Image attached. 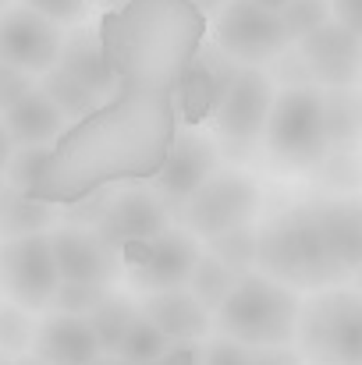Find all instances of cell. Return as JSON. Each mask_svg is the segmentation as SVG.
<instances>
[{"mask_svg": "<svg viewBox=\"0 0 362 365\" xmlns=\"http://www.w3.org/2000/svg\"><path fill=\"white\" fill-rule=\"evenodd\" d=\"M114 89L50 142L29 192L43 206H75L114 185H146L178 135L174 93L206 46L210 18L192 0H121L96 25Z\"/></svg>", "mask_w": 362, "mask_h": 365, "instance_id": "6da1fadb", "label": "cell"}, {"mask_svg": "<svg viewBox=\"0 0 362 365\" xmlns=\"http://www.w3.org/2000/svg\"><path fill=\"white\" fill-rule=\"evenodd\" d=\"M256 269L291 291H320L345 280L320 238L309 202L284 206L256 227Z\"/></svg>", "mask_w": 362, "mask_h": 365, "instance_id": "7a4b0ae2", "label": "cell"}, {"mask_svg": "<svg viewBox=\"0 0 362 365\" xmlns=\"http://www.w3.org/2000/svg\"><path fill=\"white\" fill-rule=\"evenodd\" d=\"M298 291L248 269L213 309V330L245 348H281L295 341Z\"/></svg>", "mask_w": 362, "mask_h": 365, "instance_id": "3957f363", "label": "cell"}, {"mask_svg": "<svg viewBox=\"0 0 362 365\" xmlns=\"http://www.w3.org/2000/svg\"><path fill=\"white\" fill-rule=\"evenodd\" d=\"M295 351L313 365H362V309L356 287H320L298 302Z\"/></svg>", "mask_w": 362, "mask_h": 365, "instance_id": "277c9868", "label": "cell"}, {"mask_svg": "<svg viewBox=\"0 0 362 365\" xmlns=\"http://www.w3.org/2000/svg\"><path fill=\"white\" fill-rule=\"evenodd\" d=\"M259 138L266 142L273 167L313 170L331 153L323 131V89L313 82H295L277 89Z\"/></svg>", "mask_w": 362, "mask_h": 365, "instance_id": "5b68a950", "label": "cell"}, {"mask_svg": "<svg viewBox=\"0 0 362 365\" xmlns=\"http://www.w3.org/2000/svg\"><path fill=\"white\" fill-rule=\"evenodd\" d=\"M263 210V188L252 174L235 167H217L181 206H178V227L196 235L199 242L224 235L241 224H256Z\"/></svg>", "mask_w": 362, "mask_h": 365, "instance_id": "8992f818", "label": "cell"}, {"mask_svg": "<svg viewBox=\"0 0 362 365\" xmlns=\"http://www.w3.org/2000/svg\"><path fill=\"white\" fill-rule=\"evenodd\" d=\"M203 242L196 235H188L185 227H167L153 238L142 242H128L118 248V266L121 273H128L131 287L149 294V291H171V287H185L196 259H199Z\"/></svg>", "mask_w": 362, "mask_h": 365, "instance_id": "52a82bcc", "label": "cell"}, {"mask_svg": "<svg viewBox=\"0 0 362 365\" xmlns=\"http://www.w3.org/2000/svg\"><path fill=\"white\" fill-rule=\"evenodd\" d=\"M213 46L241 68H259L288 46V36L277 11L252 0H224L213 14Z\"/></svg>", "mask_w": 362, "mask_h": 365, "instance_id": "ba28073f", "label": "cell"}, {"mask_svg": "<svg viewBox=\"0 0 362 365\" xmlns=\"http://www.w3.org/2000/svg\"><path fill=\"white\" fill-rule=\"evenodd\" d=\"M57 266L46 231L36 235H18V238H0V291L7 302L43 312L50 309V298L57 291Z\"/></svg>", "mask_w": 362, "mask_h": 365, "instance_id": "9c48e42d", "label": "cell"}, {"mask_svg": "<svg viewBox=\"0 0 362 365\" xmlns=\"http://www.w3.org/2000/svg\"><path fill=\"white\" fill-rule=\"evenodd\" d=\"M295 53L306 82L320 89H338V86H356L362 68V32H352L338 18H327L302 39L288 43Z\"/></svg>", "mask_w": 362, "mask_h": 365, "instance_id": "30bf717a", "label": "cell"}, {"mask_svg": "<svg viewBox=\"0 0 362 365\" xmlns=\"http://www.w3.org/2000/svg\"><path fill=\"white\" fill-rule=\"evenodd\" d=\"M273 78L263 71V68H235V75L228 78L210 121L217 128L221 142L228 145H238L248 149L259 135H263V124L270 114V103H273Z\"/></svg>", "mask_w": 362, "mask_h": 365, "instance_id": "8fae6325", "label": "cell"}, {"mask_svg": "<svg viewBox=\"0 0 362 365\" xmlns=\"http://www.w3.org/2000/svg\"><path fill=\"white\" fill-rule=\"evenodd\" d=\"M64 43V29L25 4H11L0 11V64L18 68L32 78L57 64Z\"/></svg>", "mask_w": 362, "mask_h": 365, "instance_id": "7c38bea8", "label": "cell"}, {"mask_svg": "<svg viewBox=\"0 0 362 365\" xmlns=\"http://www.w3.org/2000/svg\"><path fill=\"white\" fill-rule=\"evenodd\" d=\"M171 224H174V213L167 210V202L149 185H131V188L107 195L93 231L104 238V245H111L118 252L121 245L153 238V235L167 231Z\"/></svg>", "mask_w": 362, "mask_h": 365, "instance_id": "4fadbf2b", "label": "cell"}, {"mask_svg": "<svg viewBox=\"0 0 362 365\" xmlns=\"http://www.w3.org/2000/svg\"><path fill=\"white\" fill-rule=\"evenodd\" d=\"M217 167H221V145H217L210 135L196 131V128H188V131L178 128L164 167H160L156 178L146 181V185L167 202L171 213H178V206H181Z\"/></svg>", "mask_w": 362, "mask_h": 365, "instance_id": "5bb4252c", "label": "cell"}, {"mask_svg": "<svg viewBox=\"0 0 362 365\" xmlns=\"http://www.w3.org/2000/svg\"><path fill=\"white\" fill-rule=\"evenodd\" d=\"M50 252H54V266L61 280H82V284H114L121 273L118 252L93 227L82 224H61L54 231H46Z\"/></svg>", "mask_w": 362, "mask_h": 365, "instance_id": "9a60e30c", "label": "cell"}, {"mask_svg": "<svg viewBox=\"0 0 362 365\" xmlns=\"http://www.w3.org/2000/svg\"><path fill=\"white\" fill-rule=\"evenodd\" d=\"M309 213L320 227V238L327 245L331 259L352 280L362 266V210L356 195H320L309 199Z\"/></svg>", "mask_w": 362, "mask_h": 365, "instance_id": "2e32d148", "label": "cell"}, {"mask_svg": "<svg viewBox=\"0 0 362 365\" xmlns=\"http://www.w3.org/2000/svg\"><path fill=\"white\" fill-rule=\"evenodd\" d=\"M29 351L46 365H89L104 355L89 319L75 312H57V309L36 323Z\"/></svg>", "mask_w": 362, "mask_h": 365, "instance_id": "e0dca14e", "label": "cell"}, {"mask_svg": "<svg viewBox=\"0 0 362 365\" xmlns=\"http://www.w3.org/2000/svg\"><path fill=\"white\" fill-rule=\"evenodd\" d=\"M160 334L171 341H203L213 330V312L188 291V287H171V291H149L135 305Z\"/></svg>", "mask_w": 362, "mask_h": 365, "instance_id": "ac0fdd59", "label": "cell"}, {"mask_svg": "<svg viewBox=\"0 0 362 365\" xmlns=\"http://www.w3.org/2000/svg\"><path fill=\"white\" fill-rule=\"evenodd\" d=\"M68 78H75L82 89H89L96 100H104L111 89H114V75L107 68V57H104V46H100V32L93 25H71V32H64V43H61V53H57V64Z\"/></svg>", "mask_w": 362, "mask_h": 365, "instance_id": "d6986e66", "label": "cell"}, {"mask_svg": "<svg viewBox=\"0 0 362 365\" xmlns=\"http://www.w3.org/2000/svg\"><path fill=\"white\" fill-rule=\"evenodd\" d=\"M0 121L7 128L14 149H18V145H50V142L64 131V124H68L64 114L46 100V93H43L39 86H32L21 100H14V103L0 114Z\"/></svg>", "mask_w": 362, "mask_h": 365, "instance_id": "ffe728a7", "label": "cell"}, {"mask_svg": "<svg viewBox=\"0 0 362 365\" xmlns=\"http://www.w3.org/2000/svg\"><path fill=\"white\" fill-rule=\"evenodd\" d=\"M323 131L331 149H356L359 142V93L356 86L323 89Z\"/></svg>", "mask_w": 362, "mask_h": 365, "instance_id": "44dd1931", "label": "cell"}, {"mask_svg": "<svg viewBox=\"0 0 362 365\" xmlns=\"http://www.w3.org/2000/svg\"><path fill=\"white\" fill-rule=\"evenodd\" d=\"M50 220H54V206H43V202L21 195L18 188L4 185V192H0V238L50 231Z\"/></svg>", "mask_w": 362, "mask_h": 365, "instance_id": "7402d4cb", "label": "cell"}, {"mask_svg": "<svg viewBox=\"0 0 362 365\" xmlns=\"http://www.w3.org/2000/svg\"><path fill=\"white\" fill-rule=\"evenodd\" d=\"M174 344H178V341H171L167 334H160V330L135 309L131 323L124 327L118 348H114V359H118L121 365H146V362H153V359H160V355H167Z\"/></svg>", "mask_w": 362, "mask_h": 365, "instance_id": "603a6c76", "label": "cell"}, {"mask_svg": "<svg viewBox=\"0 0 362 365\" xmlns=\"http://www.w3.org/2000/svg\"><path fill=\"white\" fill-rule=\"evenodd\" d=\"M241 273L235 269H228L221 259H213L206 248H199V259H196V266H192V273H188V280H185V287L213 312L221 302H224V294L235 287V280H238Z\"/></svg>", "mask_w": 362, "mask_h": 365, "instance_id": "cb8c5ba5", "label": "cell"}, {"mask_svg": "<svg viewBox=\"0 0 362 365\" xmlns=\"http://www.w3.org/2000/svg\"><path fill=\"white\" fill-rule=\"evenodd\" d=\"M43 93H46V100L64 114V121H79V118H86L100 100L89 93V89H82L75 78H68L61 68H50V71H43L39 75V82H36Z\"/></svg>", "mask_w": 362, "mask_h": 365, "instance_id": "d4e9b609", "label": "cell"}, {"mask_svg": "<svg viewBox=\"0 0 362 365\" xmlns=\"http://www.w3.org/2000/svg\"><path fill=\"white\" fill-rule=\"evenodd\" d=\"M131 316H135V302H128L124 294H107L86 319H89V327H93V334H96V344H100V351L104 355H111L114 359V348H118L121 334H124V327L131 323Z\"/></svg>", "mask_w": 362, "mask_h": 365, "instance_id": "484cf974", "label": "cell"}, {"mask_svg": "<svg viewBox=\"0 0 362 365\" xmlns=\"http://www.w3.org/2000/svg\"><path fill=\"white\" fill-rule=\"evenodd\" d=\"M203 248L213 259H221L228 269L248 273V269H256V224H241V227H231L224 235H213V238L203 242Z\"/></svg>", "mask_w": 362, "mask_h": 365, "instance_id": "4316f807", "label": "cell"}, {"mask_svg": "<svg viewBox=\"0 0 362 365\" xmlns=\"http://www.w3.org/2000/svg\"><path fill=\"white\" fill-rule=\"evenodd\" d=\"M36 319L29 309L14 302H0V351L4 355H25L32 348Z\"/></svg>", "mask_w": 362, "mask_h": 365, "instance_id": "83f0119b", "label": "cell"}, {"mask_svg": "<svg viewBox=\"0 0 362 365\" xmlns=\"http://www.w3.org/2000/svg\"><path fill=\"white\" fill-rule=\"evenodd\" d=\"M111 294V284H82V280H57V291L50 298V309L89 316L104 298Z\"/></svg>", "mask_w": 362, "mask_h": 365, "instance_id": "f1b7e54d", "label": "cell"}, {"mask_svg": "<svg viewBox=\"0 0 362 365\" xmlns=\"http://www.w3.org/2000/svg\"><path fill=\"white\" fill-rule=\"evenodd\" d=\"M277 18L284 25L288 43H295V39H302L306 32H313L316 25H323L331 18V0H288L277 11Z\"/></svg>", "mask_w": 362, "mask_h": 365, "instance_id": "f546056e", "label": "cell"}, {"mask_svg": "<svg viewBox=\"0 0 362 365\" xmlns=\"http://www.w3.org/2000/svg\"><path fill=\"white\" fill-rule=\"evenodd\" d=\"M18 4L32 7L36 14H43V18H50L64 29V25H82L96 0H18Z\"/></svg>", "mask_w": 362, "mask_h": 365, "instance_id": "4dcf8cb0", "label": "cell"}, {"mask_svg": "<svg viewBox=\"0 0 362 365\" xmlns=\"http://www.w3.org/2000/svg\"><path fill=\"white\" fill-rule=\"evenodd\" d=\"M199 365H252V348H245L238 341L217 334V341H210V344L203 348Z\"/></svg>", "mask_w": 362, "mask_h": 365, "instance_id": "1f68e13d", "label": "cell"}, {"mask_svg": "<svg viewBox=\"0 0 362 365\" xmlns=\"http://www.w3.org/2000/svg\"><path fill=\"white\" fill-rule=\"evenodd\" d=\"M32 86H36V78H32V75H25V71H18V68L0 64V114H4L14 100H21Z\"/></svg>", "mask_w": 362, "mask_h": 365, "instance_id": "d6a6232c", "label": "cell"}, {"mask_svg": "<svg viewBox=\"0 0 362 365\" xmlns=\"http://www.w3.org/2000/svg\"><path fill=\"white\" fill-rule=\"evenodd\" d=\"M252 365H306V359L295 351V344H281V348H252Z\"/></svg>", "mask_w": 362, "mask_h": 365, "instance_id": "836d02e7", "label": "cell"}, {"mask_svg": "<svg viewBox=\"0 0 362 365\" xmlns=\"http://www.w3.org/2000/svg\"><path fill=\"white\" fill-rule=\"evenodd\" d=\"M199 355H203V348H196V341H181L167 355H160V359H153L146 365H199Z\"/></svg>", "mask_w": 362, "mask_h": 365, "instance_id": "e575fe53", "label": "cell"}, {"mask_svg": "<svg viewBox=\"0 0 362 365\" xmlns=\"http://www.w3.org/2000/svg\"><path fill=\"white\" fill-rule=\"evenodd\" d=\"M331 18H338L352 32H362V0H331Z\"/></svg>", "mask_w": 362, "mask_h": 365, "instance_id": "d590c367", "label": "cell"}, {"mask_svg": "<svg viewBox=\"0 0 362 365\" xmlns=\"http://www.w3.org/2000/svg\"><path fill=\"white\" fill-rule=\"evenodd\" d=\"M11 153H14V142H11V135H7V128L0 121V170L7 167V160H11Z\"/></svg>", "mask_w": 362, "mask_h": 365, "instance_id": "8d00e7d4", "label": "cell"}, {"mask_svg": "<svg viewBox=\"0 0 362 365\" xmlns=\"http://www.w3.org/2000/svg\"><path fill=\"white\" fill-rule=\"evenodd\" d=\"M192 4H196V7H199V11L206 14V18H213V14H217V11L224 7V0H192Z\"/></svg>", "mask_w": 362, "mask_h": 365, "instance_id": "74e56055", "label": "cell"}, {"mask_svg": "<svg viewBox=\"0 0 362 365\" xmlns=\"http://www.w3.org/2000/svg\"><path fill=\"white\" fill-rule=\"evenodd\" d=\"M11 365H46V362H39L32 351H25V355H14V359H11Z\"/></svg>", "mask_w": 362, "mask_h": 365, "instance_id": "f35d334b", "label": "cell"}, {"mask_svg": "<svg viewBox=\"0 0 362 365\" xmlns=\"http://www.w3.org/2000/svg\"><path fill=\"white\" fill-rule=\"evenodd\" d=\"M252 4H259V7H266V11H281L288 0H252Z\"/></svg>", "mask_w": 362, "mask_h": 365, "instance_id": "ab89813d", "label": "cell"}, {"mask_svg": "<svg viewBox=\"0 0 362 365\" xmlns=\"http://www.w3.org/2000/svg\"><path fill=\"white\" fill-rule=\"evenodd\" d=\"M11 359H14V355H4V351H0V365H11Z\"/></svg>", "mask_w": 362, "mask_h": 365, "instance_id": "60d3db41", "label": "cell"}, {"mask_svg": "<svg viewBox=\"0 0 362 365\" xmlns=\"http://www.w3.org/2000/svg\"><path fill=\"white\" fill-rule=\"evenodd\" d=\"M11 4H14V0H0V11H4V7H11Z\"/></svg>", "mask_w": 362, "mask_h": 365, "instance_id": "b9f144b4", "label": "cell"}, {"mask_svg": "<svg viewBox=\"0 0 362 365\" xmlns=\"http://www.w3.org/2000/svg\"><path fill=\"white\" fill-rule=\"evenodd\" d=\"M100 4H107V7H114V4H121V0H100Z\"/></svg>", "mask_w": 362, "mask_h": 365, "instance_id": "7bdbcfd3", "label": "cell"}, {"mask_svg": "<svg viewBox=\"0 0 362 365\" xmlns=\"http://www.w3.org/2000/svg\"><path fill=\"white\" fill-rule=\"evenodd\" d=\"M0 192H4V174H0Z\"/></svg>", "mask_w": 362, "mask_h": 365, "instance_id": "ee69618b", "label": "cell"}]
</instances>
